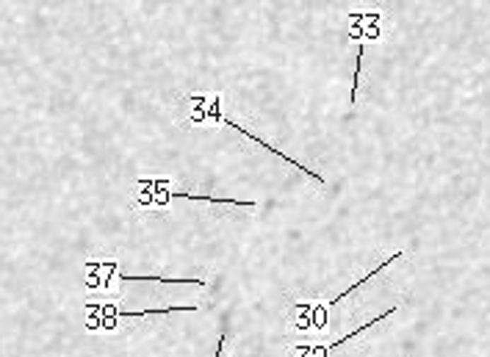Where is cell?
<instances>
[{
    "label": "cell",
    "mask_w": 490,
    "mask_h": 357,
    "mask_svg": "<svg viewBox=\"0 0 490 357\" xmlns=\"http://www.w3.org/2000/svg\"><path fill=\"white\" fill-rule=\"evenodd\" d=\"M396 258H402V250H399V252H393V258H388V260H383V263H380V266H377V269H371V271H368V274H366V277H363V280H358V283H355V286H349V288H346V291L344 293H338V296H335V299H332V302H329V305H338V302H341V299H346V296H349V293H355L358 291V288H363V286H366V283H368V280H371V277H377V274H380V271H385V269H388V266H391L393 260ZM329 305H327V308H329Z\"/></svg>",
    "instance_id": "277c9868"
},
{
    "label": "cell",
    "mask_w": 490,
    "mask_h": 357,
    "mask_svg": "<svg viewBox=\"0 0 490 357\" xmlns=\"http://www.w3.org/2000/svg\"><path fill=\"white\" fill-rule=\"evenodd\" d=\"M122 283H163V286H205V280H194V277H136V274H119Z\"/></svg>",
    "instance_id": "3957f363"
},
{
    "label": "cell",
    "mask_w": 490,
    "mask_h": 357,
    "mask_svg": "<svg viewBox=\"0 0 490 357\" xmlns=\"http://www.w3.org/2000/svg\"><path fill=\"white\" fill-rule=\"evenodd\" d=\"M360 64H363V47L358 50V62H355V72H352V92H349V103L358 100V83H360Z\"/></svg>",
    "instance_id": "8992f818"
},
{
    "label": "cell",
    "mask_w": 490,
    "mask_h": 357,
    "mask_svg": "<svg viewBox=\"0 0 490 357\" xmlns=\"http://www.w3.org/2000/svg\"><path fill=\"white\" fill-rule=\"evenodd\" d=\"M177 310H186V313H194L197 305H169V308H150V310H119V316H166V313H177Z\"/></svg>",
    "instance_id": "5b68a950"
},
{
    "label": "cell",
    "mask_w": 490,
    "mask_h": 357,
    "mask_svg": "<svg viewBox=\"0 0 490 357\" xmlns=\"http://www.w3.org/2000/svg\"><path fill=\"white\" fill-rule=\"evenodd\" d=\"M219 103H222V98H219V95H216V98H211V117H216V119H222V114H219ZM222 122H225V125H230V128H235V130H238V133H241V136H244V139H252L255 144H261L263 150H269L272 156H277V158H283V161H286V163H291V166H296V169H302V172H305L308 177H313L316 183H322V186H325V183H327V180H325V177H322V175H316V172H310V169H308V166H305V163H302V161H294V158H288V156H286L283 150H277V147H272L269 141H263V139H258V136H252L250 130H244V128H241V125H238V122H233V119H222Z\"/></svg>",
    "instance_id": "7a4b0ae2"
},
{
    "label": "cell",
    "mask_w": 490,
    "mask_h": 357,
    "mask_svg": "<svg viewBox=\"0 0 490 357\" xmlns=\"http://www.w3.org/2000/svg\"><path fill=\"white\" fill-rule=\"evenodd\" d=\"M141 194L136 197V208H166L172 199H192V202H208V205H244V208H258V202H244V199H228V197H205V194H186V192H172L161 177L153 180H139Z\"/></svg>",
    "instance_id": "6da1fadb"
}]
</instances>
